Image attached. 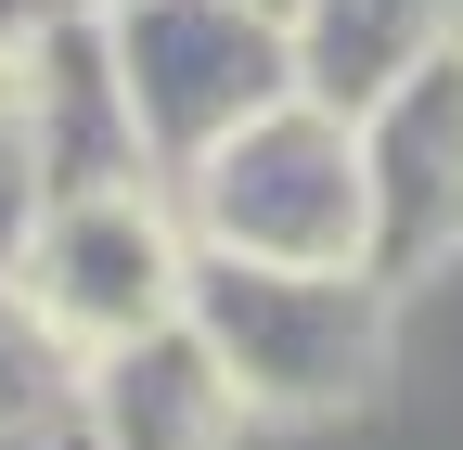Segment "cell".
Returning a JSON list of instances; mask_svg holds the SVG:
<instances>
[{
    "instance_id": "cell-7",
    "label": "cell",
    "mask_w": 463,
    "mask_h": 450,
    "mask_svg": "<svg viewBox=\"0 0 463 450\" xmlns=\"http://www.w3.org/2000/svg\"><path fill=\"white\" fill-rule=\"evenodd\" d=\"M26 52V103H39V142H52V181L65 193H116V181H155V155L129 129V90H116V39L103 14H52Z\"/></svg>"
},
{
    "instance_id": "cell-4",
    "label": "cell",
    "mask_w": 463,
    "mask_h": 450,
    "mask_svg": "<svg viewBox=\"0 0 463 450\" xmlns=\"http://www.w3.org/2000/svg\"><path fill=\"white\" fill-rule=\"evenodd\" d=\"M26 284L39 309L78 334V348H129V334H167L194 296V232H181V193L167 181H116V193H65L26 245Z\"/></svg>"
},
{
    "instance_id": "cell-1",
    "label": "cell",
    "mask_w": 463,
    "mask_h": 450,
    "mask_svg": "<svg viewBox=\"0 0 463 450\" xmlns=\"http://www.w3.org/2000/svg\"><path fill=\"white\" fill-rule=\"evenodd\" d=\"M386 296L399 284H373V270H283V258H206L194 245L181 322L206 334V361L232 373V399L258 425H335L399 361V309Z\"/></svg>"
},
{
    "instance_id": "cell-5",
    "label": "cell",
    "mask_w": 463,
    "mask_h": 450,
    "mask_svg": "<svg viewBox=\"0 0 463 450\" xmlns=\"http://www.w3.org/2000/svg\"><path fill=\"white\" fill-rule=\"evenodd\" d=\"M361 181H373V284L463 258V39L361 117Z\"/></svg>"
},
{
    "instance_id": "cell-9",
    "label": "cell",
    "mask_w": 463,
    "mask_h": 450,
    "mask_svg": "<svg viewBox=\"0 0 463 450\" xmlns=\"http://www.w3.org/2000/svg\"><path fill=\"white\" fill-rule=\"evenodd\" d=\"M78 386H90V348L39 309L26 270H0V437H52V425H78Z\"/></svg>"
},
{
    "instance_id": "cell-2",
    "label": "cell",
    "mask_w": 463,
    "mask_h": 450,
    "mask_svg": "<svg viewBox=\"0 0 463 450\" xmlns=\"http://www.w3.org/2000/svg\"><path fill=\"white\" fill-rule=\"evenodd\" d=\"M181 232L206 258H283V270H373V181H361V117L283 90L245 117L206 167H181Z\"/></svg>"
},
{
    "instance_id": "cell-12",
    "label": "cell",
    "mask_w": 463,
    "mask_h": 450,
    "mask_svg": "<svg viewBox=\"0 0 463 450\" xmlns=\"http://www.w3.org/2000/svg\"><path fill=\"white\" fill-rule=\"evenodd\" d=\"M26 450H90V425H52V437H26Z\"/></svg>"
},
{
    "instance_id": "cell-3",
    "label": "cell",
    "mask_w": 463,
    "mask_h": 450,
    "mask_svg": "<svg viewBox=\"0 0 463 450\" xmlns=\"http://www.w3.org/2000/svg\"><path fill=\"white\" fill-rule=\"evenodd\" d=\"M103 39H116V90H129L155 181L206 167L245 117L297 90V26L258 0H103Z\"/></svg>"
},
{
    "instance_id": "cell-14",
    "label": "cell",
    "mask_w": 463,
    "mask_h": 450,
    "mask_svg": "<svg viewBox=\"0 0 463 450\" xmlns=\"http://www.w3.org/2000/svg\"><path fill=\"white\" fill-rule=\"evenodd\" d=\"M0 450H26V437H0Z\"/></svg>"
},
{
    "instance_id": "cell-13",
    "label": "cell",
    "mask_w": 463,
    "mask_h": 450,
    "mask_svg": "<svg viewBox=\"0 0 463 450\" xmlns=\"http://www.w3.org/2000/svg\"><path fill=\"white\" fill-rule=\"evenodd\" d=\"M258 14H283V26H297V0H258Z\"/></svg>"
},
{
    "instance_id": "cell-11",
    "label": "cell",
    "mask_w": 463,
    "mask_h": 450,
    "mask_svg": "<svg viewBox=\"0 0 463 450\" xmlns=\"http://www.w3.org/2000/svg\"><path fill=\"white\" fill-rule=\"evenodd\" d=\"M52 14H90V0H0V52H14V39H39Z\"/></svg>"
},
{
    "instance_id": "cell-10",
    "label": "cell",
    "mask_w": 463,
    "mask_h": 450,
    "mask_svg": "<svg viewBox=\"0 0 463 450\" xmlns=\"http://www.w3.org/2000/svg\"><path fill=\"white\" fill-rule=\"evenodd\" d=\"M52 206H65V181H52V142H39V103H26V52H0V270H26Z\"/></svg>"
},
{
    "instance_id": "cell-6",
    "label": "cell",
    "mask_w": 463,
    "mask_h": 450,
    "mask_svg": "<svg viewBox=\"0 0 463 450\" xmlns=\"http://www.w3.org/2000/svg\"><path fill=\"white\" fill-rule=\"evenodd\" d=\"M78 425H90V450H232L245 399H232V373L206 361V334L167 322V334H129V348L90 361Z\"/></svg>"
},
{
    "instance_id": "cell-8",
    "label": "cell",
    "mask_w": 463,
    "mask_h": 450,
    "mask_svg": "<svg viewBox=\"0 0 463 450\" xmlns=\"http://www.w3.org/2000/svg\"><path fill=\"white\" fill-rule=\"evenodd\" d=\"M450 39H463V0H297V90L335 117H373Z\"/></svg>"
}]
</instances>
